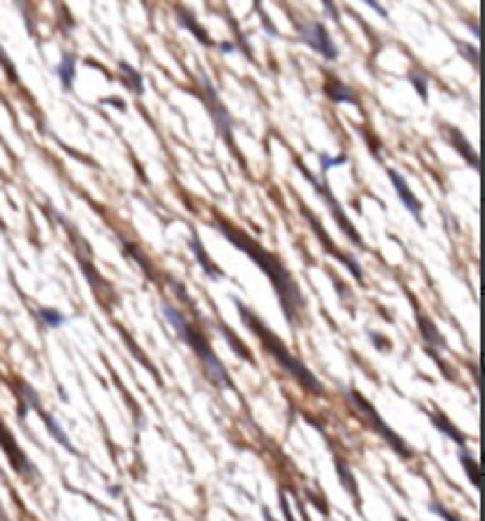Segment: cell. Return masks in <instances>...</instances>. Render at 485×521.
Listing matches in <instances>:
<instances>
[{
	"label": "cell",
	"instance_id": "1",
	"mask_svg": "<svg viewBox=\"0 0 485 521\" xmlns=\"http://www.w3.org/2000/svg\"><path fill=\"white\" fill-rule=\"evenodd\" d=\"M217 226H219V231L224 233V236L231 240L233 245H238V250L247 252V255H250L255 262L262 267V271H264V274L271 279V283L276 286V291H279V298H281V305H284L286 319L293 324L295 317H298V312L303 310L305 300H303V295H300L298 286L293 283L291 274L286 271L284 262H281L276 255L267 252L264 247L257 243V240H252L250 236H245V233H242L240 229H235V226L226 224V221H217Z\"/></svg>",
	"mask_w": 485,
	"mask_h": 521
},
{
	"label": "cell",
	"instance_id": "21",
	"mask_svg": "<svg viewBox=\"0 0 485 521\" xmlns=\"http://www.w3.org/2000/svg\"><path fill=\"white\" fill-rule=\"evenodd\" d=\"M345 165V158H329V155H321V172H326L329 167Z\"/></svg>",
	"mask_w": 485,
	"mask_h": 521
},
{
	"label": "cell",
	"instance_id": "11",
	"mask_svg": "<svg viewBox=\"0 0 485 521\" xmlns=\"http://www.w3.org/2000/svg\"><path fill=\"white\" fill-rule=\"evenodd\" d=\"M419 329H421V334H423V338H426V341H428V343H433L436 345V348H445V338L440 336V334H438V329H436V324L433 322H428V319H426V317H421V315H419Z\"/></svg>",
	"mask_w": 485,
	"mask_h": 521
},
{
	"label": "cell",
	"instance_id": "16",
	"mask_svg": "<svg viewBox=\"0 0 485 521\" xmlns=\"http://www.w3.org/2000/svg\"><path fill=\"white\" fill-rule=\"evenodd\" d=\"M179 15H181V24H186L188 29L195 31V36H198V41H202V43H207V45H209V38H207V34H205V31H202V29L198 27V24L193 22V17H188L186 12H181V10H179Z\"/></svg>",
	"mask_w": 485,
	"mask_h": 521
},
{
	"label": "cell",
	"instance_id": "13",
	"mask_svg": "<svg viewBox=\"0 0 485 521\" xmlns=\"http://www.w3.org/2000/svg\"><path fill=\"white\" fill-rule=\"evenodd\" d=\"M38 317L43 319L45 327H62L64 324V315L57 310H48V308H41L38 310Z\"/></svg>",
	"mask_w": 485,
	"mask_h": 521
},
{
	"label": "cell",
	"instance_id": "19",
	"mask_svg": "<svg viewBox=\"0 0 485 521\" xmlns=\"http://www.w3.org/2000/svg\"><path fill=\"white\" fill-rule=\"evenodd\" d=\"M409 81H414V83H416L419 95H421L423 100H426V81H428V76H423V74H416V71H411V74H409Z\"/></svg>",
	"mask_w": 485,
	"mask_h": 521
},
{
	"label": "cell",
	"instance_id": "20",
	"mask_svg": "<svg viewBox=\"0 0 485 521\" xmlns=\"http://www.w3.org/2000/svg\"><path fill=\"white\" fill-rule=\"evenodd\" d=\"M122 69H124V74H129V81L134 83V88H136V90H141V88H143V81H141V74H139V71H134L131 67H127V64H124Z\"/></svg>",
	"mask_w": 485,
	"mask_h": 521
},
{
	"label": "cell",
	"instance_id": "10",
	"mask_svg": "<svg viewBox=\"0 0 485 521\" xmlns=\"http://www.w3.org/2000/svg\"><path fill=\"white\" fill-rule=\"evenodd\" d=\"M191 250L195 252V257H198V262L202 264V269H205L209 276H212V279H219V276H221V271H219V269H214V262L207 257V252L202 250L200 240L195 238V236H193V240H191Z\"/></svg>",
	"mask_w": 485,
	"mask_h": 521
},
{
	"label": "cell",
	"instance_id": "23",
	"mask_svg": "<svg viewBox=\"0 0 485 521\" xmlns=\"http://www.w3.org/2000/svg\"><path fill=\"white\" fill-rule=\"evenodd\" d=\"M219 48L224 50V53H231V50H233V45H231V43H221Z\"/></svg>",
	"mask_w": 485,
	"mask_h": 521
},
{
	"label": "cell",
	"instance_id": "8",
	"mask_svg": "<svg viewBox=\"0 0 485 521\" xmlns=\"http://www.w3.org/2000/svg\"><path fill=\"white\" fill-rule=\"evenodd\" d=\"M448 141L457 148V151H460V153L464 155V158L471 160V167L478 169V160H476V155H474V148L469 146L467 139H464V136H462L460 131H457V129H448Z\"/></svg>",
	"mask_w": 485,
	"mask_h": 521
},
{
	"label": "cell",
	"instance_id": "3",
	"mask_svg": "<svg viewBox=\"0 0 485 521\" xmlns=\"http://www.w3.org/2000/svg\"><path fill=\"white\" fill-rule=\"evenodd\" d=\"M162 312H165V317L169 319V322H172V327L176 329V334H179L183 341H186L195 350V355L200 357V362H202V367H205L209 379L217 383L219 388H231V379H228L226 369L221 367L219 357L214 355V350L209 348V343L205 341V338H202L198 331H195L191 324H188L186 319L181 317V312L176 310V308H172V305H165V308H162Z\"/></svg>",
	"mask_w": 485,
	"mask_h": 521
},
{
	"label": "cell",
	"instance_id": "4",
	"mask_svg": "<svg viewBox=\"0 0 485 521\" xmlns=\"http://www.w3.org/2000/svg\"><path fill=\"white\" fill-rule=\"evenodd\" d=\"M298 34H300V38H303L307 45H310V48L317 50L319 55H324L326 60H331V62L338 60L336 43L331 41L329 31H326V27L321 22H310V24L300 22L298 24Z\"/></svg>",
	"mask_w": 485,
	"mask_h": 521
},
{
	"label": "cell",
	"instance_id": "7",
	"mask_svg": "<svg viewBox=\"0 0 485 521\" xmlns=\"http://www.w3.org/2000/svg\"><path fill=\"white\" fill-rule=\"evenodd\" d=\"M303 172H305V177L310 179L314 186H317V191H319L321 195H324V200H326V203H329L331 212H333V217H338L340 226H343V231L347 233V238H350V240H355L357 245H362V238H359V233H357L355 229H352V224H350V221H347V217H345V214H343V210H340V205L336 203V200H333V195H331L329 191H326V186H319L317 181H314V179L310 177V174H307V169H303Z\"/></svg>",
	"mask_w": 485,
	"mask_h": 521
},
{
	"label": "cell",
	"instance_id": "24",
	"mask_svg": "<svg viewBox=\"0 0 485 521\" xmlns=\"http://www.w3.org/2000/svg\"><path fill=\"white\" fill-rule=\"evenodd\" d=\"M399 521H404V519H399Z\"/></svg>",
	"mask_w": 485,
	"mask_h": 521
},
{
	"label": "cell",
	"instance_id": "18",
	"mask_svg": "<svg viewBox=\"0 0 485 521\" xmlns=\"http://www.w3.org/2000/svg\"><path fill=\"white\" fill-rule=\"evenodd\" d=\"M338 472H340V479H343V484H345V488L347 491H350L352 495H357V486L352 484V476H350V469H347L343 462H338Z\"/></svg>",
	"mask_w": 485,
	"mask_h": 521
},
{
	"label": "cell",
	"instance_id": "14",
	"mask_svg": "<svg viewBox=\"0 0 485 521\" xmlns=\"http://www.w3.org/2000/svg\"><path fill=\"white\" fill-rule=\"evenodd\" d=\"M329 90H331V98H333V100H340V103H350V105H357L355 93H352L350 88H345L343 83H338V81H336V88H331V86H329Z\"/></svg>",
	"mask_w": 485,
	"mask_h": 521
},
{
	"label": "cell",
	"instance_id": "12",
	"mask_svg": "<svg viewBox=\"0 0 485 521\" xmlns=\"http://www.w3.org/2000/svg\"><path fill=\"white\" fill-rule=\"evenodd\" d=\"M38 412H41V416H43V421H45V426H48V431L55 435V440L60 443L62 447H67V450H71L74 452V447H71V443H69V438L67 435H64V431L60 426H57V421H55V416H50V414H45L43 409H38Z\"/></svg>",
	"mask_w": 485,
	"mask_h": 521
},
{
	"label": "cell",
	"instance_id": "5",
	"mask_svg": "<svg viewBox=\"0 0 485 521\" xmlns=\"http://www.w3.org/2000/svg\"><path fill=\"white\" fill-rule=\"evenodd\" d=\"M347 395H350V400H352V402H355V405H357L359 409H362V412H364V414H366V419H369V424H371V426H376V431H378V433H381V435H383V438H385V440H388V443H390V445H392V447H395V450H397L399 455H404V457H409V450H407V447H404V443H402V440H399V438H397V435H395V433H392V431H390V428H388V426H385V424H383V419H381V416H378V414H376V409H373V407L369 405V402H366V400L362 398V395H359V393H357V390H347Z\"/></svg>",
	"mask_w": 485,
	"mask_h": 521
},
{
	"label": "cell",
	"instance_id": "17",
	"mask_svg": "<svg viewBox=\"0 0 485 521\" xmlns=\"http://www.w3.org/2000/svg\"><path fill=\"white\" fill-rule=\"evenodd\" d=\"M433 421H436V426H438V428H443V431L448 433V435H455V440L460 443V445H464V435H462L460 431H457V428L452 426V424H448V421H443V416H433Z\"/></svg>",
	"mask_w": 485,
	"mask_h": 521
},
{
	"label": "cell",
	"instance_id": "15",
	"mask_svg": "<svg viewBox=\"0 0 485 521\" xmlns=\"http://www.w3.org/2000/svg\"><path fill=\"white\" fill-rule=\"evenodd\" d=\"M462 464H464V469H467V474H471V484H474L476 488H478V484H481V474H478V467H476V462H474V457H471L469 452H462Z\"/></svg>",
	"mask_w": 485,
	"mask_h": 521
},
{
	"label": "cell",
	"instance_id": "6",
	"mask_svg": "<svg viewBox=\"0 0 485 521\" xmlns=\"http://www.w3.org/2000/svg\"><path fill=\"white\" fill-rule=\"evenodd\" d=\"M388 177H390V181H392V186H395V191H397V195H399V200H402V203H404V207H407V210H409L411 214H414L419 224H423V217H421V203H419L416 195L409 191V186H407V181H404V177L397 172V169H388Z\"/></svg>",
	"mask_w": 485,
	"mask_h": 521
},
{
	"label": "cell",
	"instance_id": "22",
	"mask_svg": "<svg viewBox=\"0 0 485 521\" xmlns=\"http://www.w3.org/2000/svg\"><path fill=\"white\" fill-rule=\"evenodd\" d=\"M366 5H369V8H373V10H376L378 15H383V17H385V8H381V5H378V3H373V0H366Z\"/></svg>",
	"mask_w": 485,
	"mask_h": 521
},
{
	"label": "cell",
	"instance_id": "9",
	"mask_svg": "<svg viewBox=\"0 0 485 521\" xmlns=\"http://www.w3.org/2000/svg\"><path fill=\"white\" fill-rule=\"evenodd\" d=\"M57 74H60V83L62 88H71L74 86V76H76V57L74 55H64L60 67H57Z\"/></svg>",
	"mask_w": 485,
	"mask_h": 521
},
{
	"label": "cell",
	"instance_id": "2",
	"mask_svg": "<svg viewBox=\"0 0 485 521\" xmlns=\"http://www.w3.org/2000/svg\"><path fill=\"white\" fill-rule=\"evenodd\" d=\"M235 305H238V315H240L242 319H245L247 327H250V329L255 331V334H257V336L262 338V343H264V348L274 355V360H279L281 367H284L286 371H291V374H293L300 383H303V386H305L307 390H312V393H321V383H319L317 379H314L312 371L307 369L300 360H295V357L286 350V345L281 343L279 338L274 336L271 331H269V329L264 327V324H262L259 319L255 317L252 312L245 308V305H242L240 300H235Z\"/></svg>",
	"mask_w": 485,
	"mask_h": 521
}]
</instances>
